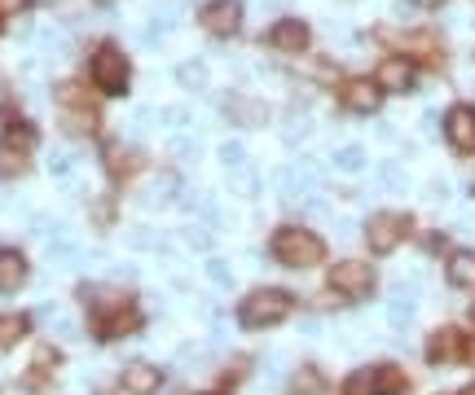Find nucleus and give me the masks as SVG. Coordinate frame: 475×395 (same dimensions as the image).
<instances>
[{"mask_svg": "<svg viewBox=\"0 0 475 395\" xmlns=\"http://www.w3.org/2000/svg\"><path fill=\"white\" fill-rule=\"evenodd\" d=\"M400 391H405V373L397 365H383L378 370V395H400Z\"/></svg>", "mask_w": 475, "mask_h": 395, "instance_id": "6ab92c4d", "label": "nucleus"}, {"mask_svg": "<svg viewBox=\"0 0 475 395\" xmlns=\"http://www.w3.org/2000/svg\"><path fill=\"white\" fill-rule=\"evenodd\" d=\"M141 167V154H128V149H110V172L115 176H128Z\"/></svg>", "mask_w": 475, "mask_h": 395, "instance_id": "4be33fe9", "label": "nucleus"}, {"mask_svg": "<svg viewBox=\"0 0 475 395\" xmlns=\"http://www.w3.org/2000/svg\"><path fill=\"white\" fill-rule=\"evenodd\" d=\"M344 395H378V370H356L344 378Z\"/></svg>", "mask_w": 475, "mask_h": 395, "instance_id": "dca6fc26", "label": "nucleus"}, {"mask_svg": "<svg viewBox=\"0 0 475 395\" xmlns=\"http://www.w3.org/2000/svg\"><path fill=\"white\" fill-rule=\"evenodd\" d=\"M199 23H202V31H212V35H233V31L243 26V5H238V0H207Z\"/></svg>", "mask_w": 475, "mask_h": 395, "instance_id": "0eeeda50", "label": "nucleus"}, {"mask_svg": "<svg viewBox=\"0 0 475 395\" xmlns=\"http://www.w3.org/2000/svg\"><path fill=\"white\" fill-rule=\"evenodd\" d=\"M383 93H378L375 79H348L344 84V106H348L352 115H375Z\"/></svg>", "mask_w": 475, "mask_h": 395, "instance_id": "9b49d317", "label": "nucleus"}, {"mask_svg": "<svg viewBox=\"0 0 475 395\" xmlns=\"http://www.w3.org/2000/svg\"><path fill=\"white\" fill-rule=\"evenodd\" d=\"M36 146V127L23 119H9L5 137H0V176H18L26 172V154Z\"/></svg>", "mask_w": 475, "mask_h": 395, "instance_id": "39448f33", "label": "nucleus"}, {"mask_svg": "<svg viewBox=\"0 0 475 395\" xmlns=\"http://www.w3.org/2000/svg\"><path fill=\"white\" fill-rule=\"evenodd\" d=\"M471 317H475V303H471Z\"/></svg>", "mask_w": 475, "mask_h": 395, "instance_id": "473e14b6", "label": "nucleus"}, {"mask_svg": "<svg viewBox=\"0 0 475 395\" xmlns=\"http://www.w3.org/2000/svg\"><path fill=\"white\" fill-rule=\"evenodd\" d=\"M76 172V158L71 154H53V176H71Z\"/></svg>", "mask_w": 475, "mask_h": 395, "instance_id": "cd10ccee", "label": "nucleus"}, {"mask_svg": "<svg viewBox=\"0 0 475 395\" xmlns=\"http://www.w3.org/2000/svg\"><path fill=\"white\" fill-rule=\"evenodd\" d=\"M229 185L238 189V194H255V172H251V163H243V167H233V176H229Z\"/></svg>", "mask_w": 475, "mask_h": 395, "instance_id": "b1692460", "label": "nucleus"}, {"mask_svg": "<svg viewBox=\"0 0 475 395\" xmlns=\"http://www.w3.org/2000/svg\"><path fill=\"white\" fill-rule=\"evenodd\" d=\"M462 347H467V339H462L458 329H436V334H431V343H427V360H431V365L458 360V356H462Z\"/></svg>", "mask_w": 475, "mask_h": 395, "instance_id": "ddd939ff", "label": "nucleus"}, {"mask_svg": "<svg viewBox=\"0 0 475 395\" xmlns=\"http://www.w3.org/2000/svg\"><path fill=\"white\" fill-rule=\"evenodd\" d=\"M207 277H212L216 286H229V281H233V277H229V264H221V259H212V264H207Z\"/></svg>", "mask_w": 475, "mask_h": 395, "instance_id": "bb28decb", "label": "nucleus"}, {"mask_svg": "<svg viewBox=\"0 0 475 395\" xmlns=\"http://www.w3.org/2000/svg\"><path fill=\"white\" fill-rule=\"evenodd\" d=\"M366 233H370L366 242H370L378 255H387V250H397L400 242L414 233V220H409L405 211H378L375 220L366 224Z\"/></svg>", "mask_w": 475, "mask_h": 395, "instance_id": "423d86ee", "label": "nucleus"}, {"mask_svg": "<svg viewBox=\"0 0 475 395\" xmlns=\"http://www.w3.org/2000/svg\"><path fill=\"white\" fill-rule=\"evenodd\" d=\"M378 185H387V189H400V185H405V172H400V163H378Z\"/></svg>", "mask_w": 475, "mask_h": 395, "instance_id": "393cba45", "label": "nucleus"}, {"mask_svg": "<svg viewBox=\"0 0 475 395\" xmlns=\"http://www.w3.org/2000/svg\"><path fill=\"white\" fill-rule=\"evenodd\" d=\"M445 132H449V146L471 154L475 149V110L471 106H453L449 119H445Z\"/></svg>", "mask_w": 475, "mask_h": 395, "instance_id": "9d476101", "label": "nucleus"}, {"mask_svg": "<svg viewBox=\"0 0 475 395\" xmlns=\"http://www.w3.org/2000/svg\"><path fill=\"white\" fill-rule=\"evenodd\" d=\"M221 158H225V167H229V172L247 163V154H243V146H238V141H225V146H221Z\"/></svg>", "mask_w": 475, "mask_h": 395, "instance_id": "a878e982", "label": "nucleus"}, {"mask_svg": "<svg viewBox=\"0 0 475 395\" xmlns=\"http://www.w3.org/2000/svg\"><path fill=\"white\" fill-rule=\"evenodd\" d=\"M423 5H436V0H423Z\"/></svg>", "mask_w": 475, "mask_h": 395, "instance_id": "2f4dec72", "label": "nucleus"}, {"mask_svg": "<svg viewBox=\"0 0 475 395\" xmlns=\"http://www.w3.org/2000/svg\"><path fill=\"white\" fill-rule=\"evenodd\" d=\"M458 395H475V387H467V391H458Z\"/></svg>", "mask_w": 475, "mask_h": 395, "instance_id": "7c9ffc66", "label": "nucleus"}, {"mask_svg": "<svg viewBox=\"0 0 475 395\" xmlns=\"http://www.w3.org/2000/svg\"><path fill=\"white\" fill-rule=\"evenodd\" d=\"M409 317H414V303H409V295H405V290H397V299L387 303V321H392V325H405Z\"/></svg>", "mask_w": 475, "mask_h": 395, "instance_id": "412c9836", "label": "nucleus"}, {"mask_svg": "<svg viewBox=\"0 0 475 395\" xmlns=\"http://www.w3.org/2000/svg\"><path fill=\"white\" fill-rule=\"evenodd\" d=\"M26 286V259L18 250H0V295H14Z\"/></svg>", "mask_w": 475, "mask_h": 395, "instance_id": "4468645a", "label": "nucleus"}, {"mask_svg": "<svg viewBox=\"0 0 475 395\" xmlns=\"http://www.w3.org/2000/svg\"><path fill=\"white\" fill-rule=\"evenodd\" d=\"M274 259L282 264V268H313V264H322V255H325V242L317 238V233H308V228H277L274 233Z\"/></svg>", "mask_w": 475, "mask_h": 395, "instance_id": "f257e3e1", "label": "nucleus"}, {"mask_svg": "<svg viewBox=\"0 0 475 395\" xmlns=\"http://www.w3.org/2000/svg\"><path fill=\"white\" fill-rule=\"evenodd\" d=\"M181 84H185V88H202V84H207V71H202V62H181Z\"/></svg>", "mask_w": 475, "mask_h": 395, "instance_id": "5701e85b", "label": "nucleus"}, {"mask_svg": "<svg viewBox=\"0 0 475 395\" xmlns=\"http://www.w3.org/2000/svg\"><path fill=\"white\" fill-rule=\"evenodd\" d=\"M26 5H31V0H0V18H5V14H23Z\"/></svg>", "mask_w": 475, "mask_h": 395, "instance_id": "c756f323", "label": "nucleus"}, {"mask_svg": "<svg viewBox=\"0 0 475 395\" xmlns=\"http://www.w3.org/2000/svg\"><path fill=\"white\" fill-rule=\"evenodd\" d=\"M414 79H418V71H414V62L409 57H383L375 71V84L378 93H409L414 88Z\"/></svg>", "mask_w": 475, "mask_h": 395, "instance_id": "6e6552de", "label": "nucleus"}, {"mask_svg": "<svg viewBox=\"0 0 475 395\" xmlns=\"http://www.w3.org/2000/svg\"><path fill=\"white\" fill-rule=\"evenodd\" d=\"M264 40H269L277 53H304L308 40H313V31H308V23H300V18H282V23L269 26Z\"/></svg>", "mask_w": 475, "mask_h": 395, "instance_id": "1a4fd4ad", "label": "nucleus"}, {"mask_svg": "<svg viewBox=\"0 0 475 395\" xmlns=\"http://www.w3.org/2000/svg\"><path fill=\"white\" fill-rule=\"evenodd\" d=\"M101 5H106V0H101Z\"/></svg>", "mask_w": 475, "mask_h": 395, "instance_id": "f704fd0d", "label": "nucleus"}, {"mask_svg": "<svg viewBox=\"0 0 475 395\" xmlns=\"http://www.w3.org/2000/svg\"><path fill=\"white\" fill-rule=\"evenodd\" d=\"M163 387V373L154 370V365H146V360H137V365H128L124 370V391L128 395H154Z\"/></svg>", "mask_w": 475, "mask_h": 395, "instance_id": "f8f14e48", "label": "nucleus"}, {"mask_svg": "<svg viewBox=\"0 0 475 395\" xmlns=\"http://www.w3.org/2000/svg\"><path fill=\"white\" fill-rule=\"evenodd\" d=\"M286 312H291V295L286 290H255V295H247L238 303V321L247 325V329H269Z\"/></svg>", "mask_w": 475, "mask_h": 395, "instance_id": "f03ea898", "label": "nucleus"}, {"mask_svg": "<svg viewBox=\"0 0 475 395\" xmlns=\"http://www.w3.org/2000/svg\"><path fill=\"white\" fill-rule=\"evenodd\" d=\"M322 391H325L322 370H295V378H291V395H322Z\"/></svg>", "mask_w": 475, "mask_h": 395, "instance_id": "f3484780", "label": "nucleus"}, {"mask_svg": "<svg viewBox=\"0 0 475 395\" xmlns=\"http://www.w3.org/2000/svg\"><path fill=\"white\" fill-rule=\"evenodd\" d=\"M449 286H458V290H475V255L471 250L449 255Z\"/></svg>", "mask_w": 475, "mask_h": 395, "instance_id": "2eb2a0df", "label": "nucleus"}, {"mask_svg": "<svg viewBox=\"0 0 475 395\" xmlns=\"http://www.w3.org/2000/svg\"><path fill=\"white\" fill-rule=\"evenodd\" d=\"M88 71H93V84H98L106 97H124L128 93V79H132V66H128V57L115 45H101L93 53V62H88Z\"/></svg>", "mask_w": 475, "mask_h": 395, "instance_id": "7ed1b4c3", "label": "nucleus"}, {"mask_svg": "<svg viewBox=\"0 0 475 395\" xmlns=\"http://www.w3.org/2000/svg\"><path fill=\"white\" fill-rule=\"evenodd\" d=\"M375 286H378V277L370 264H361V259H344V264H335L330 268V290L335 295H344L352 299V303H366V299L375 295Z\"/></svg>", "mask_w": 475, "mask_h": 395, "instance_id": "20e7f679", "label": "nucleus"}, {"mask_svg": "<svg viewBox=\"0 0 475 395\" xmlns=\"http://www.w3.org/2000/svg\"><path fill=\"white\" fill-rule=\"evenodd\" d=\"M207 395H221V391H207Z\"/></svg>", "mask_w": 475, "mask_h": 395, "instance_id": "72a5a7b5", "label": "nucleus"}, {"mask_svg": "<svg viewBox=\"0 0 475 395\" xmlns=\"http://www.w3.org/2000/svg\"><path fill=\"white\" fill-rule=\"evenodd\" d=\"M335 167L339 172H361L366 167V154H361V146H344L339 154H335Z\"/></svg>", "mask_w": 475, "mask_h": 395, "instance_id": "aec40b11", "label": "nucleus"}, {"mask_svg": "<svg viewBox=\"0 0 475 395\" xmlns=\"http://www.w3.org/2000/svg\"><path fill=\"white\" fill-rule=\"evenodd\" d=\"M212 242H216V238H212V228H199V224H194V228H190V247H212Z\"/></svg>", "mask_w": 475, "mask_h": 395, "instance_id": "c85d7f7f", "label": "nucleus"}, {"mask_svg": "<svg viewBox=\"0 0 475 395\" xmlns=\"http://www.w3.org/2000/svg\"><path fill=\"white\" fill-rule=\"evenodd\" d=\"M18 339H26V317H0V347H14Z\"/></svg>", "mask_w": 475, "mask_h": 395, "instance_id": "a211bd4d", "label": "nucleus"}]
</instances>
